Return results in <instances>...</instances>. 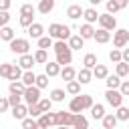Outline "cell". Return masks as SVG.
<instances>
[{"label":"cell","instance_id":"836d02e7","mask_svg":"<svg viewBox=\"0 0 129 129\" xmlns=\"http://www.w3.org/2000/svg\"><path fill=\"white\" fill-rule=\"evenodd\" d=\"M18 22H20L22 28H30V26L34 24V16H32V14H20Z\"/></svg>","mask_w":129,"mask_h":129},{"label":"cell","instance_id":"b9f144b4","mask_svg":"<svg viewBox=\"0 0 129 129\" xmlns=\"http://www.w3.org/2000/svg\"><path fill=\"white\" fill-rule=\"evenodd\" d=\"M115 117L119 119V121H129V107H119L117 109V113H115Z\"/></svg>","mask_w":129,"mask_h":129},{"label":"cell","instance_id":"3957f363","mask_svg":"<svg viewBox=\"0 0 129 129\" xmlns=\"http://www.w3.org/2000/svg\"><path fill=\"white\" fill-rule=\"evenodd\" d=\"M127 42H129V30L127 28H117L113 32V46L123 50L127 46Z\"/></svg>","mask_w":129,"mask_h":129},{"label":"cell","instance_id":"8d00e7d4","mask_svg":"<svg viewBox=\"0 0 129 129\" xmlns=\"http://www.w3.org/2000/svg\"><path fill=\"white\" fill-rule=\"evenodd\" d=\"M60 26H62V24H58V22H52V24L48 26V36L58 40V36H60Z\"/></svg>","mask_w":129,"mask_h":129},{"label":"cell","instance_id":"ee69618b","mask_svg":"<svg viewBox=\"0 0 129 129\" xmlns=\"http://www.w3.org/2000/svg\"><path fill=\"white\" fill-rule=\"evenodd\" d=\"M40 115H42V111H40V107H38V105H28V117L38 119Z\"/></svg>","mask_w":129,"mask_h":129},{"label":"cell","instance_id":"6f0895ef","mask_svg":"<svg viewBox=\"0 0 129 129\" xmlns=\"http://www.w3.org/2000/svg\"><path fill=\"white\" fill-rule=\"evenodd\" d=\"M58 129H73V127H58Z\"/></svg>","mask_w":129,"mask_h":129},{"label":"cell","instance_id":"7a4b0ae2","mask_svg":"<svg viewBox=\"0 0 129 129\" xmlns=\"http://www.w3.org/2000/svg\"><path fill=\"white\" fill-rule=\"evenodd\" d=\"M123 95H121V91L119 89H107L105 91V101H107V105H111L113 109H119L121 105H123Z\"/></svg>","mask_w":129,"mask_h":129},{"label":"cell","instance_id":"4dcf8cb0","mask_svg":"<svg viewBox=\"0 0 129 129\" xmlns=\"http://www.w3.org/2000/svg\"><path fill=\"white\" fill-rule=\"evenodd\" d=\"M22 75H24V71L16 64V62H12V71H10V77H8V81L12 83V81H20L22 79Z\"/></svg>","mask_w":129,"mask_h":129},{"label":"cell","instance_id":"f907efd6","mask_svg":"<svg viewBox=\"0 0 129 129\" xmlns=\"http://www.w3.org/2000/svg\"><path fill=\"white\" fill-rule=\"evenodd\" d=\"M8 22H10V14L8 12H0V28L8 26Z\"/></svg>","mask_w":129,"mask_h":129},{"label":"cell","instance_id":"603a6c76","mask_svg":"<svg viewBox=\"0 0 129 129\" xmlns=\"http://www.w3.org/2000/svg\"><path fill=\"white\" fill-rule=\"evenodd\" d=\"M69 46H71V50H81L85 46V38H81V34H73L69 38Z\"/></svg>","mask_w":129,"mask_h":129},{"label":"cell","instance_id":"8992f818","mask_svg":"<svg viewBox=\"0 0 129 129\" xmlns=\"http://www.w3.org/2000/svg\"><path fill=\"white\" fill-rule=\"evenodd\" d=\"M73 123H75V113H71V111L56 113V127H73Z\"/></svg>","mask_w":129,"mask_h":129},{"label":"cell","instance_id":"bcb514c9","mask_svg":"<svg viewBox=\"0 0 129 129\" xmlns=\"http://www.w3.org/2000/svg\"><path fill=\"white\" fill-rule=\"evenodd\" d=\"M22 101H24V99H22V95H10V97H8L10 109H12V107H18V105H22Z\"/></svg>","mask_w":129,"mask_h":129},{"label":"cell","instance_id":"5bb4252c","mask_svg":"<svg viewBox=\"0 0 129 129\" xmlns=\"http://www.w3.org/2000/svg\"><path fill=\"white\" fill-rule=\"evenodd\" d=\"M12 117L16 119V121H22V119H26L28 117V105H18V107H12Z\"/></svg>","mask_w":129,"mask_h":129},{"label":"cell","instance_id":"484cf974","mask_svg":"<svg viewBox=\"0 0 129 129\" xmlns=\"http://www.w3.org/2000/svg\"><path fill=\"white\" fill-rule=\"evenodd\" d=\"M97 64H99V60H97V54H93V52H87V54H85V58H83V67L93 71Z\"/></svg>","mask_w":129,"mask_h":129},{"label":"cell","instance_id":"4fadbf2b","mask_svg":"<svg viewBox=\"0 0 129 129\" xmlns=\"http://www.w3.org/2000/svg\"><path fill=\"white\" fill-rule=\"evenodd\" d=\"M77 81H79L81 85H89V83L93 81V71H91V69H85V67H83V69H81V71L77 73Z\"/></svg>","mask_w":129,"mask_h":129},{"label":"cell","instance_id":"f546056e","mask_svg":"<svg viewBox=\"0 0 129 129\" xmlns=\"http://www.w3.org/2000/svg\"><path fill=\"white\" fill-rule=\"evenodd\" d=\"M115 75H117V77H121V79H123V77H129V64H127V62H123V60H121V62H117V64H115Z\"/></svg>","mask_w":129,"mask_h":129},{"label":"cell","instance_id":"d4e9b609","mask_svg":"<svg viewBox=\"0 0 129 129\" xmlns=\"http://www.w3.org/2000/svg\"><path fill=\"white\" fill-rule=\"evenodd\" d=\"M73 129H89V119H87L83 113H77V115H75Z\"/></svg>","mask_w":129,"mask_h":129},{"label":"cell","instance_id":"5b68a950","mask_svg":"<svg viewBox=\"0 0 129 129\" xmlns=\"http://www.w3.org/2000/svg\"><path fill=\"white\" fill-rule=\"evenodd\" d=\"M22 99H24L26 105H38V101L42 99V97H40V89H38L36 85H34V87H26Z\"/></svg>","mask_w":129,"mask_h":129},{"label":"cell","instance_id":"9c48e42d","mask_svg":"<svg viewBox=\"0 0 129 129\" xmlns=\"http://www.w3.org/2000/svg\"><path fill=\"white\" fill-rule=\"evenodd\" d=\"M83 12H85V8H83L81 4H71V6L67 8V16H69L71 20H79V18L83 16Z\"/></svg>","mask_w":129,"mask_h":129},{"label":"cell","instance_id":"e575fe53","mask_svg":"<svg viewBox=\"0 0 129 129\" xmlns=\"http://www.w3.org/2000/svg\"><path fill=\"white\" fill-rule=\"evenodd\" d=\"M109 60L115 62V64L121 62V60H123V50H121V48H113V50H109Z\"/></svg>","mask_w":129,"mask_h":129},{"label":"cell","instance_id":"83f0119b","mask_svg":"<svg viewBox=\"0 0 129 129\" xmlns=\"http://www.w3.org/2000/svg\"><path fill=\"white\" fill-rule=\"evenodd\" d=\"M121 77H117V75H109L107 79H105V85H107V89H119L121 87Z\"/></svg>","mask_w":129,"mask_h":129},{"label":"cell","instance_id":"f35d334b","mask_svg":"<svg viewBox=\"0 0 129 129\" xmlns=\"http://www.w3.org/2000/svg\"><path fill=\"white\" fill-rule=\"evenodd\" d=\"M71 46H69V42L67 40H56L54 44H52V50H54V54H58V52H64V50H69Z\"/></svg>","mask_w":129,"mask_h":129},{"label":"cell","instance_id":"9a60e30c","mask_svg":"<svg viewBox=\"0 0 129 129\" xmlns=\"http://www.w3.org/2000/svg\"><path fill=\"white\" fill-rule=\"evenodd\" d=\"M58 77H60L62 81H67V83H69V81H77V71L69 64V67H62V69H60V75H58Z\"/></svg>","mask_w":129,"mask_h":129},{"label":"cell","instance_id":"816d5d0a","mask_svg":"<svg viewBox=\"0 0 129 129\" xmlns=\"http://www.w3.org/2000/svg\"><path fill=\"white\" fill-rule=\"evenodd\" d=\"M119 91H121V95H123V97H129V81H123V83H121V87H119Z\"/></svg>","mask_w":129,"mask_h":129},{"label":"cell","instance_id":"f6af8a7d","mask_svg":"<svg viewBox=\"0 0 129 129\" xmlns=\"http://www.w3.org/2000/svg\"><path fill=\"white\" fill-rule=\"evenodd\" d=\"M73 34H71V26H67V24H62L60 26V36H58V40H69Z\"/></svg>","mask_w":129,"mask_h":129},{"label":"cell","instance_id":"cb8c5ba5","mask_svg":"<svg viewBox=\"0 0 129 129\" xmlns=\"http://www.w3.org/2000/svg\"><path fill=\"white\" fill-rule=\"evenodd\" d=\"M101 123H103V127H105V129H115V127H117V123H119V119L115 117V113H107V115L103 117V121H101Z\"/></svg>","mask_w":129,"mask_h":129},{"label":"cell","instance_id":"74e56055","mask_svg":"<svg viewBox=\"0 0 129 129\" xmlns=\"http://www.w3.org/2000/svg\"><path fill=\"white\" fill-rule=\"evenodd\" d=\"M52 38L46 34V36H42V38H38V48H42V50H48V48H52Z\"/></svg>","mask_w":129,"mask_h":129},{"label":"cell","instance_id":"44dd1931","mask_svg":"<svg viewBox=\"0 0 129 129\" xmlns=\"http://www.w3.org/2000/svg\"><path fill=\"white\" fill-rule=\"evenodd\" d=\"M8 91H10V95H24L26 85H24L22 81H12V83L8 85Z\"/></svg>","mask_w":129,"mask_h":129},{"label":"cell","instance_id":"1f68e13d","mask_svg":"<svg viewBox=\"0 0 129 129\" xmlns=\"http://www.w3.org/2000/svg\"><path fill=\"white\" fill-rule=\"evenodd\" d=\"M26 87H34V83H36V75H34V71H24V75H22V79H20Z\"/></svg>","mask_w":129,"mask_h":129},{"label":"cell","instance_id":"c3c4849f","mask_svg":"<svg viewBox=\"0 0 129 129\" xmlns=\"http://www.w3.org/2000/svg\"><path fill=\"white\" fill-rule=\"evenodd\" d=\"M105 6H107V12H109V14H115V12H119V6L115 4V0H107V4H105Z\"/></svg>","mask_w":129,"mask_h":129},{"label":"cell","instance_id":"60d3db41","mask_svg":"<svg viewBox=\"0 0 129 129\" xmlns=\"http://www.w3.org/2000/svg\"><path fill=\"white\" fill-rule=\"evenodd\" d=\"M38 107H40L42 113H50V109H52V101H50L48 97H42V99L38 101Z\"/></svg>","mask_w":129,"mask_h":129},{"label":"cell","instance_id":"2e32d148","mask_svg":"<svg viewBox=\"0 0 129 129\" xmlns=\"http://www.w3.org/2000/svg\"><path fill=\"white\" fill-rule=\"evenodd\" d=\"M107 113H105V105H101V103H95L93 107H91V117L95 119V121H103V117H105Z\"/></svg>","mask_w":129,"mask_h":129},{"label":"cell","instance_id":"d6a6232c","mask_svg":"<svg viewBox=\"0 0 129 129\" xmlns=\"http://www.w3.org/2000/svg\"><path fill=\"white\" fill-rule=\"evenodd\" d=\"M34 60H36V64H46V62H48V50L38 48V50L34 52Z\"/></svg>","mask_w":129,"mask_h":129},{"label":"cell","instance_id":"ab89813d","mask_svg":"<svg viewBox=\"0 0 129 129\" xmlns=\"http://www.w3.org/2000/svg\"><path fill=\"white\" fill-rule=\"evenodd\" d=\"M48 79H50V77H48V75H44V73H42V75H36V83H34V85L42 91V89H46V87H48Z\"/></svg>","mask_w":129,"mask_h":129},{"label":"cell","instance_id":"7c38bea8","mask_svg":"<svg viewBox=\"0 0 129 129\" xmlns=\"http://www.w3.org/2000/svg\"><path fill=\"white\" fill-rule=\"evenodd\" d=\"M54 60H56L60 67H69V64L73 62V50L69 48V50H64V52H58Z\"/></svg>","mask_w":129,"mask_h":129},{"label":"cell","instance_id":"11a10c76","mask_svg":"<svg viewBox=\"0 0 129 129\" xmlns=\"http://www.w3.org/2000/svg\"><path fill=\"white\" fill-rule=\"evenodd\" d=\"M123 62L129 64V48H123Z\"/></svg>","mask_w":129,"mask_h":129},{"label":"cell","instance_id":"db71d44e","mask_svg":"<svg viewBox=\"0 0 129 129\" xmlns=\"http://www.w3.org/2000/svg\"><path fill=\"white\" fill-rule=\"evenodd\" d=\"M115 4L119 6V10H123V8H127V6H129V0H115Z\"/></svg>","mask_w":129,"mask_h":129},{"label":"cell","instance_id":"d6986e66","mask_svg":"<svg viewBox=\"0 0 129 129\" xmlns=\"http://www.w3.org/2000/svg\"><path fill=\"white\" fill-rule=\"evenodd\" d=\"M26 30H28V34H30L32 38H36V40L44 36V26H42L40 22H34V24H32L30 28H26Z\"/></svg>","mask_w":129,"mask_h":129},{"label":"cell","instance_id":"f1b7e54d","mask_svg":"<svg viewBox=\"0 0 129 129\" xmlns=\"http://www.w3.org/2000/svg\"><path fill=\"white\" fill-rule=\"evenodd\" d=\"M69 95H73V97H77V95H81V83L79 81H69L67 83V89H64Z\"/></svg>","mask_w":129,"mask_h":129},{"label":"cell","instance_id":"680465c9","mask_svg":"<svg viewBox=\"0 0 129 129\" xmlns=\"http://www.w3.org/2000/svg\"><path fill=\"white\" fill-rule=\"evenodd\" d=\"M127 79H129V77H127Z\"/></svg>","mask_w":129,"mask_h":129},{"label":"cell","instance_id":"9f6ffc18","mask_svg":"<svg viewBox=\"0 0 129 129\" xmlns=\"http://www.w3.org/2000/svg\"><path fill=\"white\" fill-rule=\"evenodd\" d=\"M101 2H103V0H89V4H91V6H99Z\"/></svg>","mask_w":129,"mask_h":129},{"label":"cell","instance_id":"52a82bcc","mask_svg":"<svg viewBox=\"0 0 129 129\" xmlns=\"http://www.w3.org/2000/svg\"><path fill=\"white\" fill-rule=\"evenodd\" d=\"M16 64H18L22 71H32V67L36 64V60H34V54H30V52H28V54H22V56L18 58V62H16Z\"/></svg>","mask_w":129,"mask_h":129},{"label":"cell","instance_id":"6da1fadb","mask_svg":"<svg viewBox=\"0 0 129 129\" xmlns=\"http://www.w3.org/2000/svg\"><path fill=\"white\" fill-rule=\"evenodd\" d=\"M8 46H10V52H14V54H28V50H30V40L28 38H14L12 42H8Z\"/></svg>","mask_w":129,"mask_h":129},{"label":"cell","instance_id":"8fae6325","mask_svg":"<svg viewBox=\"0 0 129 129\" xmlns=\"http://www.w3.org/2000/svg\"><path fill=\"white\" fill-rule=\"evenodd\" d=\"M60 64L56 62V60H48L46 64H44V75H48V77H58L60 75Z\"/></svg>","mask_w":129,"mask_h":129},{"label":"cell","instance_id":"ffe728a7","mask_svg":"<svg viewBox=\"0 0 129 129\" xmlns=\"http://www.w3.org/2000/svg\"><path fill=\"white\" fill-rule=\"evenodd\" d=\"M107 77H109V69H107V64H97V67L93 69V79L103 81V79H107Z\"/></svg>","mask_w":129,"mask_h":129},{"label":"cell","instance_id":"ac0fdd59","mask_svg":"<svg viewBox=\"0 0 129 129\" xmlns=\"http://www.w3.org/2000/svg\"><path fill=\"white\" fill-rule=\"evenodd\" d=\"M99 12L95 10V8H85V12H83V18H85V22L87 24H93V22H99Z\"/></svg>","mask_w":129,"mask_h":129},{"label":"cell","instance_id":"277c9868","mask_svg":"<svg viewBox=\"0 0 129 129\" xmlns=\"http://www.w3.org/2000/svg\"><path fill=\"white\" fill-rule=\"evenodd\" d=\"M99 28H105V30H109V32H115V30H117V18H115L113 14H109V12L101 14V16H99Z\"/></svg>","mask_w":129,"mask_h":129},{"label":"cell","instance_id":"4316f807","mask_svg":"<svg viewBox=\"0 0 129 129\" xmlns=\"http://www.w3.org/2000/svg\"><path fill=\"white\" fill-rule=\"evenodd\" d=\"M16 38V32L10 28V26H4V28H0V40H6V42H12Z\"/></svg>","mask_w":129,"mask_h":129},{"label":"cell","instance_id":"681fc988","mask_svg":"<svg viewBox=\"0 0 129 129\" xmlns=\"http://www.w3.org/2000/svg\"><path fill=\"white\" fill-rule=\"evenodd\" d=\"M10 109V103H8V97H0V113H6Z\"/></svg>","mask_w":129,"mask_h":129},{"label":"cell","instance_id":"f5cc1de1","mask_svg":"<svg viewBox=\"0 0 129 129\" xmlns=\"http://www.w3.org/2000/svg\"><path fill=\"white\" fill-rule=\"evenodd\" d=\"M10 0H0V12H8L10 10Z\"/></svg>","mask_w":129,"mask_h":129},{"label":"cell","instance_id":"d590c367","mask_svg":"<svg viewBox=\"0 0 129 129\" xmlns=\"http://www.w3.org/2000/svg\"><path fill=\"white\" fill-rule=\"evenodd\" d=\"M50 101H52V103L64 101V89H52V91H50Z\"/></svg>","mask_w":129,"mask_h":129},{"label":"cell","instance_id":"7dc6e473","mask_svg":"<svg viewBox=\"0 0 129 129\" xmlns=\"http://www.w3.org/2000/svg\"><path fill=\"white\" fill-rule=\"evenodd\" d=\"M34 12H36V8H34L32 4H22V6H20V14H32V16H34Z\"/></svg>","mask_w":129,"mask_h":129},{"label":"cell","instance_id":"ba28073f","mask_svg":"<svg viewBox=\"0 0 129 129\" xmlns=\"http://www.w3.org/2000/svg\"><path fill=\"white\" fill-rule=\"evenodd\" d=\"M69 111L75 113V115L85 111V103H83V97H81V95H77V97L71 99V103H69Z\"/></svg>","mask_w":129,"mask_h":129},{"label":"cell","instance_id":"7bdbcfd3","mask_svg":"<svg viewBox=\"0 0 129 129\" xmlns=\"http://www.w3.org/2000/svg\"><path fill=\"white\" fill-rule=\"evenodd\" d=\"M10 71H12V62H2L0 64V77L2 79H8L10 77Z\"/></svg>","mask_w":129,"mask_h":129},{"label":"cell","instance_id":"7402d4cb","mask_svg":"<svg viewBox=\"0 0 129 129\" xmlns=\"http://www.w3.org/2000/svg\"><path fill=\"white\" fill-rule=\"evenodd\" d=\"M95 30H97V28H93V24H87V22H85V24H81L79 34H81V38L87 40V38H93V36H95Z\"/></svg>","mask_w":129,"mask_h":129},{"label":"cell","instance_id":"e0dca14e","mask_svg":"<svg viewBox=\"0 0 129 129\" xmlns=\"http://www.w3.org/2000/svg\"><path fill=\"white\" fill-rule=\"evenodd\" d=\"M36 10L40 12V14H48V12H52L54 10V0H38V6H36Z\"/></svg>","mask_w":129,"mask_h":129},{"label":"cell","instance_id":"30bf717a","mask_svg":"<svg viewBox=\"0 0 129 129\" xmlns=\"http://www.w3.org/2000/svg\"><path fill=\"white\" fill-rule=\"evenodd\" d=\"M93 40H95V42H99V44H107V42L111 40V32H109V30H105V28H97V30H95Z\"/></svg>","mask_w":129,"mask_h":129}]
</instances>
